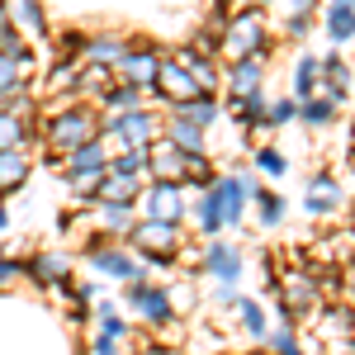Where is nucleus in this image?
Here are the masks:
<instances>
[{
	"label": "nucleus",
	"mask_w": 355,
	"mask_h": 355,
	"mask_svg": "<svg viewBox=\"0 0 355 355\" xmlns=\"http://www.w3.org/2000/svg\"><path fill=\"white\" fill-rule=\"evenodd\" d=\"M123 299H128V308H137L147 322H157V327L171 322V294H166V289H152V284H142V279H128Z\"/></svg>",
	"instance_id": "8"
},
{
	"label": "nucleus",
	"mask_w": 355,
	"mask_h": 355,
	"mask_svg": "<svg viewBox=\"0 0 355 355\" xmlns=\"http://www.w3.org/2000/svg\"><path fill=\"white\" fill-rule=\"evenodd\" d=\"M232 114L246 119V123H261V119H266V95H261V90H251V95H232Z\"/></svg>",
	"instance_id": "34"
},
{
	"label": "nucleus",
	"mask_w": 355,
	"mask_h": 355,
	"mask_svg": "<svg viewBox=\"0 0 355 355\" xmlns=\"http://www.w3.org/2000/svg\"><path fill=\"white\" fill-rule=\"evenodd\" d=\"M28 67H33V53H28L24 43H19L15 53H0V100H5L10 90H24Z\"/></svg>",
	"instance_id": "12"
},
{
	"label": "nucleus",
	"mask_w": 355,
	"mask_h": 355,
	"mask_svg": "<svg viewBox=\"0 0 355 355\" xmlns=\"http://www.w3.org/2000/svg\"><path fill=\"white\" fill-rule=\"evenodd\" d=\"M76 81H81V57H67L48 71V90H71Z\"/></svg>",
	"instance_id": "33"
},
{
	"label": "nucleus",
	"mask_w": 355,
	"mask_h": 355,
	"mask_svg": "<svg viewBox=\"0 0 355 355\" xmlns=\"http://www.w3.org/2000/svg\"><path fill=\"white\" fill-rule=\"evenodd\" d=\"M110 171H119V175H147V147H123L119 157H110Z\"/></svg>",
	"instance_id": "32"
},
{
	"label": "nucleus",
	"mask_w": 355,
	"mask_h": 355,
	"mask_svg": "<svg viewBox=\"0 0 355 355\" xmlns=\"http://www.w3.org/2000/svg\"><path fill=\"white\" fill-rule=\"evenodd\" d=\"M123 48H128L123 38H85L76 57H81V62H105V67H114V62L123 57Z\"/></svg>",
	"instance_id": "21"
},
{
	"label": "nucleus",
	"mask_w": 355,
	"mask_h": 355,
	"mask_svg": "<svg viewBox=\"0 0 355 355\" xmlns=\"http://www.w3.org/2000/svg\"><path fill=\"white\" fill-rule=\"evenodd\" d=\"M0 10H5V0H0Z\"/></svg>",
	"instance_id": "52"
},
{
	"label": "nucleus",
	"mask_w": 355,
	"mask_h": 355,
	"mask_svg": "<svg viewBox=\"0 0 355 355\" xmlns=\"http://www.w3.org/2000/svg\"><path fill=\"white\" fill-rule=\"evenodd\" d=\"M48 142H53V152L62 157V152H71V147H81L85 137H100V123H95V114L90 110H62L48 119Z\"/></svg>",
	"instance_id": "2"
},
{
	"label": "nucleus",
	"mask_w": 355,
	"mask_h": 355,
	"mask_svg": "<svg viewBox=\"0 0 355 355\" xmlns=\"http://www.w3.org/2000/svg\"><path fill=\"white\" fill-rule=\"evenodd\" d=\"M237 313H242V322L251 336H261L266 331V313H261V303H251V299H237Z\"/></svg>",
	"instance_id": "36"
},
{
	"label": "nucleus",
	"mask_w": 355,
	"mask_h": 355,
	"mask_svg": "<svg viewBox=\"0 0 355 355\" xmlns=\"http://www.w3.org/2000/svg\"><path fill=\"white\" fill-rule=\"evenodd\" d=\"M90 266L105 275H119V279H142V261L114 251V246H90Z\"/></svg>",
	"instance_id": "11"
},
{
	"label": "nucleus",
	"mask_w": 355,
	"mask_h": 355,
	"mask_svg": "<svg viewBox=\"0 0 355 355\" xmlns=\"http://www.w3.org/2000/svg\"><path fill=\"white\" fill-rule=\"evenodd\" d=\"M95 355H119V336H105V331H100V341H95Z\"/></svg>",
	"instance_id": "45"
},
{
	"label": "nucleus",
	"mask_w": 355,
	"mask_h": 355,
	"mask_svg": "<svg viewBox=\"0 0 355 355\" xmlns=\"http://www.w3.org/2000/svg\"><path fill=\"white\" fill-rule=\"evenodd\" d=\"M67 270H71V266H67V256H62V251H38V256H33V266H28V275H33L38 284H48V289H57V284L67 279Z\"/></svg>",
	"instance_id": "15"
},
{
	"label": "nucleus",
	"mask_w": 355,
	"mask_h": 355,
	"mask_svg": "<svg viewBox=\"0 0 355 355\" xmlns=\"http://www.w3.org/2000/svg\"><path fill=\"white\" fill-rule=\"evenodd\" d=\"M223 223H227V218H223V204H218V194L209 190L204 199H199V227H204V232L214 237V232H218Z\"/></svg>",
	"instance_id": "35"
},
{
	"label": "nucleus",
	"mask_w": 355,
	"mask_h": 355,
	"mask_svg": "<svg viewBox=\"0 0 355 355\" xmlns=\"http://www.w3.org/2000/svg\"><path fill=\"white\" fill-rule=\"evenodd\" d=\"M308 15H294V19H289V38H303V33H308Z\"/></svg>",
	"instance_id": "46"
},
{
	"label": "nucleus",
	"mask_w": 355,
	"mask_h": 355,
	"mask_svg": "<svg viewBox=\"0 0 355 355\" xmlns=\"http://www.w3.org/2000/svg\"><path fill=\"white\" fill-rule=\"evenodd\" d=\"M137 194H142V175H119V171H105V180H100V199L137 204Z\"/></svg>",
	"instance_id": "17"
},
{
	"label": "nucleus",
	"mask_w": 355,
	"mask_h": 355,
	"mask_svg": "<svg viewBox=\"0 0 355 355\" xmlns=\"http://www.w3.org/2000/svg\"><path fill=\"white\" fill-rule=\"evenodd\" d=\"M147 355H166V351H147Z\"/></svg>",
	"instance_id": "50"
},
{
	"label": "nucleus",
	"mask_w": 355,
	"mask_h": 355,
	"mask_svg": "<svg viewBox=\"0 0 355 355\" xmlns=\"http://www.w3.org/2000/svg\"><path fill=\"white\" fill-rule=\"evenodd\" d=\"M327 33L336 38V43L355 38V5H331L327 10Z\"/></svg>",
	"instance_id": "31"
},
{
	"label": "nucleus",
	"mask_w": 355,
	"mask_h": 355,
	"mask_svg": "<svg viewBox=\"0 0 355 355\" xmlns=\"http://www.w3.org/2000/svg\"><path fill=\"white\" fill-rule=\"evenodd\" d=\"M5 223H10V214H5V209H0V232H5Z\"/></svg>",
	"instance_id": "47"
},
{
	"label": "nucleus",
	"mask_w": 355,
	"mask_h": 355,
	"mask_svg": "<svg viewBox=\"0 0 355 355\" xmlns=\"http://www.w3.org/2000/svg\"><path fill=\"white\" fill-rule=\"evenodd\" d=\"M100 331H105V336H123V318H119V313H114L110 303H100Z\"/></svg>",
	"instance_id": "40"
},
{
	"label": "nucleus",
	"mask_w": 355,
	"mask_h": 355,
	"mask_svg": "<svg viewBox=\"0 0 355 355\" xmlns=\"http://www.w3.org/2000/svg\"><path fill=\"white\" fill-rule=\"evenodd\" d=\"M175 62H180V67H185L204 90H214V85H218V71H214V62H209L204 53H175Z\"/></svg>",
	"instance_id": "28"
},
{
	"label": "nucleus",
	"mask_w": 355,
	"mask_h": 355,
	"mask_svg": "<svg viewBox=\"0 0 355 355\" xmlns=\"http://www.w3.org/2000/svg\"><path fill=\"white\" fill-rule=\"evenodd\" d=\"M261 43H266V24H261V15H237L232 24L223 28V48L232 57H246V53H261Z\"/></svg>",
	"instance_id": "7"
},
{
	"label": "nucleus",
	"mask_w": 355,
	"mask_h": 355,
	"mask_svg": "<svg viewBox=\"0 0 355 355\" xmlns=\"http://www.w3.org/2000/svg\"><path fill=\"white\" fill-rule=\"evenodd\" d=\"M185 214V194H180V180H152L147 194H142V218H162V223H180Z\"/></svg>",
	"instance_id": "4"
},
{
	"label": "nucleus",
	"mask_w": 355,
	"mask_h": 355,
	"mask_svg": "<svg viewBox=\"0 0 355 355\" xmlns=\"http://www.w3.org/2000/svg\"><path fill=\"white\" fill-rule=\"evenodd\" d=\"M256 166H261V171H270V175H284V171H289V162H284L279 152H270V147H266V152H256Z\"/></svg>",
	"instance_id": "41"
},
{
	"label": "nucleus",
	"mask_w": 355,
	"mask_h": 355,
	"mask_svg": "<svg viewBox=\"0 0 355 355\" xmlns=\"http://www.w3.org/2000/svg\"><path fill=\"white\" fill-rule=\"evenodd\" d=\"M171 114H180V119H190V123H199V128H209V123L218 119V105H214L209 90H204V95H194V100H185V105H171Z\"/></svg>",
	"instance_id": "24"
},
{
	"label": "nucleus",
	"mask_w": 355,
	"mask_h": 355,
	"mask_svg": "<svg viewBox=\"0 0 355 355\" xmlns=\"http://www.w3.org/2000/svg\"><path fill=\"white\" fill-rule=\"evenodd\" d=\"M162 133L171 137L180 152H190V157H204V147H209V142H204V128L190 123V119H180V114H171V123H166Z\"/></svg>",
	"instance_id": "13"
},
{
	"label": "nucleus",
	"mask_w": 355,
	"mask_h": 355,
	"mask_svg": "<svg viewBox=\"0 0 355 355\" xmlns=\"http://www.w3.org/2000/svg\"><path fill=\"white\" fill-rule=\"evenodd\" d=\"M251 90H261V53L232 62V95H251Z\"/></svg>",
	"instance_id": "20"
},
{
	"label": "nucleus",
	"mask_w": 355,
	"mask_h": 355,
	"mask_svg": "<svg viewBox=\"0 0 355 355\" xmlns=\"http://www.w3.org/2000/svg\"><path fill=\"white\" fill-rule=\"evenodd\" d=\"M318 81H322V57H299V71H294V95H299V100H308V95L318 90Z\"/></svg>",
	"instance_id": "27"
},
{
	"label": "nucleus",
	"mask_w": 355,
	"mask_h": 355,
	"mask_svg": "<svg viewBox=\"0 0 355 355\" xmlns=\"http://www.w3.org/2000/svg\"><path fill=\"white\" fill-rule=\"evenodd\" d=\"M308 303H318V289L308 275H284V313H299Z\"/></svg>",
	"instance_id": "23"
},
{
	"label": "nucleus",
	"mask_w": 355,
	"mask_h": 355,
	"mask_svg": "<svg viewBox=\"0 0 355 355\" xmlns=\"http://www.w3.org/2000/svg\"><path fill=\"white\" fill-rule=\"evenodd\" d=\"M24 180H28V152L24 147H5L0 152V194L19 190Z\"/></svg>",
	"instance_id": "14"
},
{
	"label": "nucleus",
	"mask_w": 355,
	"mask_h": 355,
	"mask_svg": "<svg viewBox=\"0 0 355 355\" xmlns=\"http://www.w3.org/2000/svg\"><path fill=\"white\" fill-rule=\"evenodd\" d=\"M341 355H355V346H346V351H341Z\"/></svg>",
	"instance_id": "49"
},
{
	"label": "nucleus",
	"mask_w": 355,
	"mask_h": 355,
	"mask_svg": "<svg viewBox=\"0 0 355 355\" xmlns=\"http://www.w3.org/2000/svg\"><path fill=\"white\" fill-rule=\"evenodd\" d=\"M152 90H157L162 100H171V105H185V100H194V95H204V85L194 81V76L180 67V62H175V57L157 67V81H152Z\"/></svg>",
	"instance_id": "5"
},
{
	"label": "nucleus",
	"mask_w": 355,
	"mask_h": 355,
	"mask_svg": "<svg viewBox=\"0 0 355 355\" xmlns=\"http://www.w3.org/2000/svg\"><path fill=\"white\" fill-rule=\"evenodd\" d=\"M256 199H261V218H266V223H279V214H284V204H279L275 194H261V190H256Z\"/></svg>",
	"instance_id": "42"
},
{
	"label": "nucleus",
	"mask_w": 355,
	"mask_h": 355,
	"mask_svg": "<svg viewBox=\"0 0 355 355\" xmlns=\"http://www.w3.org/2000/svg\"><path fill=\"white\" fill-rule=\"evenodd\" d=\"M24 142H28V119L0 110V152H5V147H24Z\"/></svg>",
	"instance_id": "29"
},
{
	"label": "nucleus",
	"mask_w": 355,
	"mask_h": 355,
	"mask_svg": "<svg viewBox=\"0 0 355 355\" xmlns=\"http://www.w3.org/2000/svg\"><path fill=\"white\" fill-rule=\"evenodd\" d=\"M133 242H137V251H147L152 261H171L175 256V242H180V227L175 223H162V218H142V223H133Z\"/></svg>",
	"instance_id": "3"
},
{
	"label": "nucleus",
	"mask_w": 355,
	"mask_h": 355,
	"mask_svg": "<svg viewBox=\"0 0 355 355\" xmlns=\"http://www.w3.org/2000/svg\"><path fill=\"white\" fill-rule=\"evenodd\" d=\"M214 194H218L223 218H227V223L242 218V209H246V185L237 180V175H223V180H214Z\"/></svg>",
	"instance_id": "16"
},
{
	"label": "nucleus",
	"mask_w": 355,
	"mask_h": 355,
	"mask_svg": "<svg viewBox=\"0 0 355 355\" xmlns=\"http://www.w3.org/2000/svg\"><path fill=\"white\" fill-rule=\"evenodd\" d=\"M114 67H119V76H123V81H133V85H142V90H152L162 57H157V53H133V48H123V57H119Z\"/></svg>",
	"instance_id": "9"
},
{
	"label": "nucleus",
	"mask_w": 355,
	"mask_h": 355,
	"mask_svg": "<svg viewBox=\"0 0 355 355\" xmlns=\"http://www.w3.org/2000/svg\"><path fill=\"white\" fill-rule=\"evenodd\" d=\"M341 331V336H355V318L346 313V308H327V318H322V331Z\"/></svg>",
	"instance_id": "38"
},
{
	"label": "nucleus",
	"mask_w": 355,
	"mask_h": 355,
	"mask_svg": "<svg viewBox=\"0 0 355 355\" xmlns=\"http://www.w3.org/2000/svg\"><path fill=\"white\" fill-rule=\"evenodd\" d=\"M275 351H279V355H303L299 341H294V331H279V336H275Z\"/></svg>",
	"instance_id": "43"
},
{
	"label": "nucleus",
	"mask_w": 355,
	"mask_h": 355,
	"mask_svg": "<svg viewBox=\"0 0 355 355\" xmlns=\"http://www.w3.org/2000/svg\"><path fill=\"white\" fill-rule=\"evenodd\" d=\"M105 171H110V166H85V171H67V185H71V194H81V199H95V194H100V180H105Z\"/></svg>",
	"instance_id": "26"
},
{
	"label": "nucleus",
	"mask_w": 355,
	"mask_h": 355,
	"mask_svg": "<svg viewBox=\"0 0 355 355\" xmlns=\"http://www.w3.org/2000/svg\"><path fill=\"white\" fill-rule=\"evenodd\" d=\"M19 270H24L19 261H10V256H0V289H5V284H10V279H15Z\"/></svg>",
	"instance_id": "44"
},
{
	"label": "nucleus",
	"mask_w": 355,
	"mask_h": 355,
	"mask_svg": "<svg viewBox=\"0 0 355 355\" xmlns=\"http://www.w3.org/2000/svg\"><path fill=\"white\" fill-rule=\"evenodd\" d=\"M331 5H355V0H331Z\"/></svg>",
	"instance_id": "48"
},
{
	"label": "nucleus",
	"mask_w": 355,
	"mask_h": 355,
	"mask_svg": "<svg viewBox=\"0 0 355 355\" xmlns=\"http://www.w3.org/2000/svg\"><path fill=\"white\" fill-rule=\"evenodd\" d=\"M90 218L100 223L105 232H133L137 204H119V199H100V194H95V209H90Z\"/></svg>",
	"instance_id": "10"
},
{
	"label": "nucleus",
	"mask_w": 355,
	"mask_h": 355,
	"mask_svg": "<svg viewBox=\"0 0 355 355\" xmlns=\"http://www.w3.org/2000/svg\"><path fill=\"white\" fill-rule=\"evenodd\" d=\"M100 133L119 137V147H152L162 137V119L152 110H110L100 119Z\"/></svg>",
	"instance_id": "1"
},
{
	"label": "nucleus",
	"mask_w": 355,
	"mask_h": 355,
	"mask_svg": "<svg viewBox=\"0 0 355 355\" xmlns=\"http://www.w3.org/2000/svg\"><path fill=\"white\" fill-rule=\"evenodd\" d=\"M336 204H341L336 180H331V175H313V185H308V214H327Z\"/></svg>",
	"instance_id": "22"
},
{
	"label": "nucleus",
	"mask_w": 355,
	"mask_h": 355,
	"mask_svg": "<svg viewBox=\"0 0 355 355\" xmlns=\"http://www.w3.org/2000/svg\"><path fill=\"white\" fill-rule=\"evenodd\" d=\"M204 266L218 275V279H232L237 284V275H242V256L232 251V246H223V242H214L209 251H204Z\"/></svg>",
	"instance_id": "19"
},
{
	"label": "nucleus",
	"mask_w": 355,
	"mask_h": 355,
	"mask_svg": "<svg viewBox=\"0 0 355 355\" xmlns=\"http://www.w3.org/2000/svg\"><path fill=\"white\" fill-rule=\"evenodd\" d=\"M289 119H299V100H279L266 110V123H289Z\"/></svg>",
	"instance_id": "39"
},
{
	"label": "nucleus",
	"mask_w": 355,
	"mask_h": 355,
	"mask_svg": "<svg viewBox=\"0 0 355 355\" xmlns=\"http://www.w3.org/2000/svg\"><path fill=\"white\" fill-rule=\"evenodd\" d=\"M0 256H5V246H0Z\"/></svg>",
	"instance_id": "51"
},
{
	"label": "nucleus",
	"mask_w": 355,
	"mask_h": 355,
	"mask_svg": "<svg viewBox=\"0 0 355 355\" xmlns=\"http://www.w3.org/2000/svg\"><path fill=\"white\" fill-rule=\"evenodd\" d=\"M15 28L43 33V10H38V0H19V24H15Z\"/></svg>",
	"instance_id": "37"
},
{
	"label": "nucleus",
	"mask_w": 355,
	"mask_h": 355,
	"mask_svg": "<svg viewBox=\"0 0 355 355\" xmlns=\"http://www.w3.org/2000/svg\"><path fill=\"white\" fill-rule=\"evenodd\" d=\"M142 85H133V81H123V85H110L105 95H100V105L105 110H142Z\"/></svg>",
	"instance_id": "25"
},
{
	"label": "nucleus",
	"mask_w": 355,
	"mask_h": 355,
	"mask_svg": "<svg viewBox=\"0 0 355 355\" xmlns=\"http://www.w3.org/2000/svg\"><path fill=\"white\" fill-rule=\"evenodd\" d=\"M331 114H336V105H331L327 95H308V100H299V119H303V123H313V128L331 123Z\"/></svg>",
	"instance_id": "30"
},
{
	"label": "nucleus",
	"mask_w": 355,
	"mask_h": 355,
	"mask_svg": "<svg viewBox=\"0 0 355 355\" xmlns=\"http://www.w3.org/2000/svg\"><path fill=\"white\" fill-rule=\"evenodd\" d=\"M185 162H190V152H180L166 133L147 147V175L152 180H185Z\"/></svg>",
	"instance_id": "6"
},
{
	"label": "nucleus",
	"mask_w": 355,
	"mask_h": 355,
	"mask_svg": "<svg viewBox=\"0 0 355 355\" xmlns=\"http://www.w3.org/2000/svg\"><path fill=\"white\" fill-rule=\"evenodd\" d=\"M62 166H67V171H85V166H110V152H105V142H100V137H85L81 147L62 152Z\"/></svg>",
	"instance_id": "18"
}]
</instances>
